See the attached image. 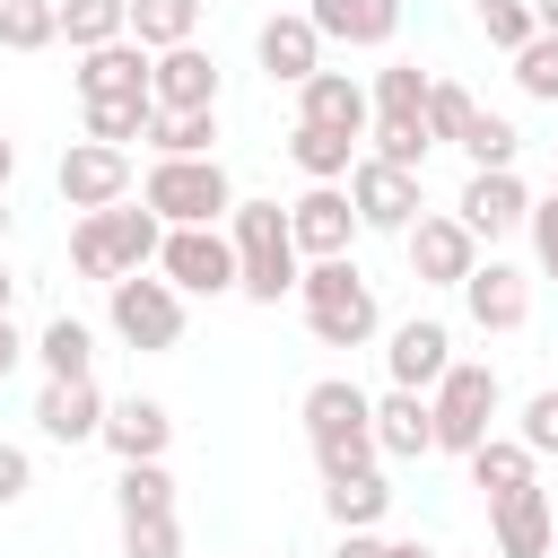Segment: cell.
<instances>
[{
  "label": "cell",
  "instance_id": "1",
  "mask_svg": "<svg viewBox=\"0 0 558 558\" xmlns=\"http://www.w3.org/2000/svg\"><path fill=\"white\" fill-rule=\"evenodd\" d=\"M296 418H305V445H314V471H323V480H349V471H375V462H384V453H375V401H366L349 375L305 384Z\"/></svg>",
  "mask_w": 558,
  "mask_h": 558
},
{
  "label": "cell",
  "instance_id": "2",
  "mask_svg": "<svg viewBox=\"0 0 558 558\" xmlns=\"http://www.w3.org/2000/svg\"><path fill=\"white\" fill-rule=\"evenodd\" d=\"M227 244H235V296H253V305L296 296L305 253H296V235H288V209H279V201H235V209H227Z\"/></svg>",
  "mask_w": 558,
  "mask_h": 558
},
{
  "label": "cell",
  "instance_id": "3",
  "mask_svg": "<svg viewBox=\"0 0 558 558\" xmlns=\"http://www.w3.org/2000/svg\"><path fill=\"white\" fill-rule=\"evenodd\" d=\"M296 305H305V331L323 340V349H366L375 331H384V314H375V288L357 279V262L340 253V262H305V279H296Z\"/></svg>",
  "mask_w": 558,
  "mask_h": 558
},
{
  "label": "cell",
  "instance_id": "4",
  "mask_svg": "<svg viewBox=\"0 0 558 558\" xmlns=\"http://www.w3.org/2000/svg\"><path fill=\"white\" fill-rule=\"evenodd\" d=\"M140 209H157L166 227H227L235 183H227L218 157H157L140 174Z\"/></svg>",
  "mask_w": 558,
  "mask_h": 558
},
{
  "label": "cell",
  "instance_id": "5",
  "mask_svg": "<svg viewBox=\"0 0 558 558\" xmlns=\"http://www.w3.org/2000/svg\"><path fill=\"white\" fill-rule=\"evenodd\" d=\"M105 323H113V340H122V349L166 357V349H183V288H174V279L131 270V279H113V288H105Z\"/></svg>",
  "mask_w": 558,
  "mask_h": 558
},
{
  "label": "cell",
  "instance_id": "6",
  "mask_svg": "<svg viewBox=\"0 0 558 558\" xmlns=\"http://www.w3.org/2000/svg\"><path fill=\"white\" fill-rule=\"evenodd\" d=\"M497 401H506L497 366H488V357H453V375L427 392V410H436V453H462V462H471V453L488 445Z\"/></svg>",
  "mask_w": 558,
  "mask_h": 558
},
{
  "label": "cell",
  "instance_id": "7",
  "mask_svg": "<svg viewBox=\"0 0 558 558\" xmlns=\"http://www.w3.org/2000/svg\"><path fill=\"white\" fill-rule=\"evenodd\" d=\"M52 183H61V209H78V218L122 209V201H131V148L70 140V148H61V166H52Z\"/></svg>",
  "mask_w": 558,
  "mask_h": 558
},
{
  "label": "cell",
  "instance_id": "8",
  "mask_svg": "<svg viewBox=\"0 0 558 558\" xmlns=\"http://www.w3.org/2000/svg\"><path fill=\"white\" fill-rule=\"evenodd\" d=\"M157 279H174L183 296H235V244H227V227H166Z\"/></svg>",
  "mask_w": 558,
  "mask_h": 558
},
{
  "label": "cell",
  "instance_id": "9",
  "mask_svg": "<svg viewBox=\"0 0 558 558\" xmlns=\"http://www.w3.org/2000/svg\"><path fill=\"white\" fill-rule=\"evenodd\" d=\"M401 244H410V270H418V288H462V279L480 270V235H471L453 209H418V227H410Z\"/></svg>",
  "mask_w": 558,
  "mask_h": 558
},
{
  "label": "cell",
  "instance_id": "10",
  "mask_svg": "<svg viewBox=\"0 0 558 558\" xmlns=\"http://www.w3.org/2000/svg\"><path fill=\"white\" fill-rule=\"evenodd\" d=\"M349 209H357V227H375V235H410V227H418V174H401V166H384V157H357V166H349Z\"/></svg>",
  "mask_w": 558,
  "mask_h": 558
},
{
  "label": "cell",
  "instance_id": "11",
  "mask_svg": "<svg viewBox=\"0 0 558 558\" xmlns=\"http://www.w3.org/2000/svg\"><path fill=\"white\" fill-rule=\"evenodd\" d=\"M288 235H296V253H305V262H340L366 227H357V209H349V192H340V183H305V192L288 201Z\"/></svg>",
  "mask_w": 558,
  "mask_h": 558
},
{
  "label": "cell",
  "instance_id": "12",
  "mask_svg": "<svg viewBox=\"0 0 558 558\" xmlns=\"http://www.w3.org/2000/svg\"><path fill=\"white\" fill-rule=\"evenodd\" d=\"M384 366H392V384H401V392H436V384L453 375V331H445L436 314H410V323H392Z\"/></svg>",
  "mask_w": 558,
  "mask_h": 558
},
{
  "label": "cell",
  "instance_id": "13",
  "mask_svg": "<svg viewBox=\"0 0 558 558\" xmlns=\"http://www.w3.org/2000/svg\"><path fill=\"white\" fill-rule=\"evenodd\" d=\"M148 96H157V113H218V61L201 44H174V52H157Z\"/></svg>",
  "mask_w": 558,
  "mask_h": 558
},
{
  "label": "cell",
  "instance_id": "14",
  "mask_svg": "<svg viewBox=\"0 0 558 558\" xmlns=\"http://www.w3.org/2000/svg\"><path fill=\"white\" fill-rule=\"evenodd\" d=\"M296 122H314V131H349V140H366L375 131V96L349 78V70H314L305 87H296Z\"/></svg>",
  "mask_w": 558,
  "mask_h": 558
},
{
  "label": "cell",
  "instance_id": "15",
  "mask_svg": "<svg viewBox=\"0 0 558 558\" xmlns=\"http://www.w3.org/2000/svg\"><path fill=\"white\" fill-rule=\"evenodd\" d=\"M453 218L471 227V235H514V227H532V192H523V174L506 166V174H471L462 183V201H453Z\"/></svg>",
  "mask_w": 558,
  "mask_h": 558
},
{
  "label": "cell",
  "instance_id": "16",
  "mask_svg": "<svg viewBox=\"0 0 558 558\" xmlns=\"http://www.w3.org/2000/svg\"><path fill=\"white\" fill-rule=\"evenodd\" d=\"M488 541H497V558H549V541H558V506H549V488H514V497H497V506H488Z\"/></svg>",
  "mask_w": 558,
  "mask_h": 558
},
{
  "label": "cell",
  "instance_id": "17",
  "mask_svg": "<svg viewBox=\"0 0 558 558\" xmlns=\"http://www.w3.org/2000/svg\"><path fill=\"white\" fill-rule=\"evenodd\" d=\"M305 17L323 44H349V52H384L401 35V0H305Z\"/></svg>",
  "mask_w": 558,
  "mask_h": 558
},
{
  "label": "cell",
  "instance_id": "18",
  "mask_svg": "<svg viewBox=\"0 0 558 558\" xmlns=\"http://www.w3.org/2000/svg\"><path fill=\"white\" fill-rule=\"evenodd\" d=\"M253 52H262V70H270L279 87H305V78L323 70V35H314V17H305V9H279V17H262Z\"/></svg>",
  "mask_w": 558,
  "mask_h": 558
},
{
  "label": "cell",
  "instance_id": "19",
  "mask_svg": "<svg viewBox=\"0 0 558 558\" xmlns=\"http://www.w3.org/2000/svg\"><path fill=\"white\" fill-rule=\"evenodd\" d=\"M462 305H471L480 331H523V323H532V279H523L514 262H480V270L462 279Z\"/></svg>",
  "mask_w": 558,
  "mask_h": 558
},
{
  "label": "cell",
  "instance_id": "20",
  "mask_svg": "<svg viewBox=\"0 0 558 558\" xmlns=\"http://www.w3.org/2000/svg\"><path fill=\"white\" fill-rule=\"evenodd\" d=\"M96 445H113V462H166V445H174V410L148 401V392H131V401L105 410V436H96Z\"/></svg>",
  "mask_w": 558,
  "mask_h": 558
},
{
  "label": "cell",
  "instance_id": "21",
  "mask_svg": "<svg viewBox=\"0 0 558 558\" xmlns=\"http://www.w3.org/2000/svg\"><path fill=\"white\" fill-rule=\"evenodd\" d=\"M105 410H113V401L96 392V375H87V384H44V392H35V427H44L52 445H96V436H105Z\"/></svg>",
  "mask_w": 558,
  "mask_h": 558
},
{
  "label": "cell",
  "instance_id": "22",
  "mask_svg": "<svg viewBox=\"0 0 558 558\" xmlns=\"http://www.w3.org/2000/svg\"><path fill=\"white\" fill-rule=\"evenodd\" d=\"M148 70H157V52H140L131 35H122V44H105V52H78V105L148 96Z\"/></svg>",
  "mask_w": 558,
  "mask_h": 558
},
{
  "label": "cell",
  "instance_id": "23",
  "mask_svg": "<svg viewBox=\"0 0 558 558\" xmlns=\"http://www.w3.org/2000/svg\"><path fill=\"white\" fill-rule=\"evenodd\" d=\"M375 453L384 462H418V453H436V410H427V392H384L375 401Z\"/></svg>",
  "mask_w": 558,
  "mask_h": 558
},
{
  "label": "cell",
  "instance_id": "24",
  "mask_svg": "<svg viewBox=\"0 0 558 558\" xmlns=\"http://www.w3.org/2000/svg\"><path fill=\"white\" fill-rule=\"evenodd\" d=\"M35 357H44V384H87V375H96V331H87L78 314H52V323L35 331Z\"/></svg>",
  "mask_w": 558,
  "mask_h": 558
},
{
  "label": "cell",
  "instance_id": "25",
  "mask_svg": "<svg viewBox=\"0 0 558 558\" xmlns=\"http://www.w3.org/2000/svg\"><path fill=\"white\" fill-rule=\"evenodd\" d=\"M532 462H541V453H532L523 436H488V445L471 453V488H488V506H497V497H514V488H541V480H532Z\"/></svg>",
  "mask_w": 558,
  "mask_h": 558
},
{
  "label": "cell",
  "instance_id": "26",
  "mask_svg": "<svg viewBox=\"0 0 558 558\" xmlns=\"http://www.w3.org/2000/svg\"><path fill=\"white\" fill-rule=\"evenodd\" d=\"M384 506H392L384 471H349V480H323V514H331L340 532H375V523H384Z\"/></svg>",
  "mask_w": 558,
  "mask_h": 558
},
{
  "label": "cell",
  "instance_id": "27",
  "mask_svg": "<svg viewBox=\"0 0 558 558\" xmlns=\"http://www.w3.org/2000/svg\"><path fill=\"white\" fill-rule=\"evenodd\" d=\"M131 35V0H61V44L70 52H105Z\"/></svg>",
  "mask_w": 558,
  "mask_h": 558
},
{
  "label": "cell",
  "instance_id": "28",
  "mask_svg": "<svg viewBox=\"0 0 558 558\" xmlns=\"http://www.w3.org/2000/svg\"><path fill=\"white\" fill-rule=\"evenodd\" d=\"M201 35V0H131V44L140 52H174Z\"/></svg>",
  "mask_w": 558,
  "mask_h": 558
},
{
  "label": "cell",
  "instance_id": "29",
  "mask_svg": "<svg viewBox=\"0 0 558 558\" xmlns=\"http://www.w3.org/2000/svg\"><path fill=\"white\" fill-rule=\"evenodd\" d=\"M427 87H436V78H427L418 61H384L375 87H366V96H375V122H427Z\"/></svg>",
  "mask_w": 558,
  "mask_h": 558
},
{
  "label": "cell",
  "instance_id": "30",
  "mask_svg": "<svg viewBox=\"0 0 558 558\" xmlns=\"http://www.w3.org/2000/svg\"><path fill=\"white\" fill-rule=\"evenodd\" d=\"M288 157H296L305 183H340V174L357 166V140H349V131H314V122H296V131H288Z\"/></svg>",
  "mask_w": 558,
  "mask_h": 558
},
{
  "label": "cell",
  "instance_id": "31",
  "mask_svg": "<svg viewBox=\"0 0 558 558\" xmlns=\"http://www.w3.org/2000/svg\"><path fill=\"white\" fill-rule=\"evenodd\" d=\"M105 235H113L122 279H131V270H148V262L166 253V218H157V209H131V201H122V209H105Z\"/></svg>",
  "mask_w": 558,
  "mask_h": 558
},
{
  "label": "cell",
  "instance_id": "32",
  "mask_svg": "<svg viewBox=\"0 0 558 558\" xmlns=\"http://www.w3.org/2000/svg\"><path fill=\"white\" fill-rule=\"evenodd\" d=\"M462 157H471V174H506V166L523 157V131H514L506 113H488V105H480V122L462 131Z\"/></svg>",
  "mask_w": 558,
  "mask_h": 558
},
{
  "label": "cell",
  "instance_id": "33",
  "mask_svg": "<svg viewBox=\"0 0 558 558\" xmlns=\"http://www.w3.org/2000/svg\"><path fill=\"white\" fill-rule=\"evenodd\" d=\"M113 514H174V471H166V462H122Z\"/></svg>",
  "mask_w": 558,
  "mask_h": 558
},
{
  "label": "cell",
  "instance_id": "34",
  "mask_svg": "<svg viewBox=\"0 0 558 558\" xmlns=\"http://www.w3.org/2000/svg\"><path fill=\"white\" fill-rule=\"evenodd\" d=\"M61 44V0H9L0 9V52H44Z\"/></svg>",
  "mask_w": 558,
  "mask_h": 558
},
{
  "label": "cell",
  "instance_id": "35",
  "mask_svg": "<svg viewBox=\"0 0 558 558\" xmlns=\"http://www.w3.org/2000/svg\"><path fill=\"white\" fill-rule=\"evenodd\" d=\"M471 122H480V96L453 87V78H436V87H427V140H436V148H462Z\"/></svg>",
  "mask_w": 558,
  "mask_h": 558
},
{
  "label": "cell",
  "instance_id": "36",
  "mask_svg": "<svg viewBox=\"0 0 558 558\" xmlns=\"http://www.w3.org/2000/svg\"><path fill=\"white\" fill-rule=\"evenodd\" d=\"M148 122H157V96H113V105H87V140H105V148L148 140Z\"/></svg>",
  "mask_w": 558,
  "mask_h": 558
},
{
  "label": "cell",
  "instance_id": "37",
  "mask_svg": "<svg viewBox=\"0 0 558 558\" xmlns=\"http://www.w3.org/2000/svg\"><path fill=\"white\" fill-rule=\"evenodd\" d=\"M209 140H218V113H157L148 122V148L157 157H218Z\"/></svg>",
  "mask_w": 558,
  "mask_h": 558
},
{
  "label": "cell",
  "instance_id": "38",
  "mask_svg": "<svg viewBox=\"0 0 558 558\" xmlns=\"http://www.w3.org/2000/svg\"><path fill=\"white\" fill-rule=\"evenodd\" d=\"M427 148H436L427 122H375V131H366V157H384V166H401V174H418Z\"/></svg>",
  "mask_w": 558,
  "mask_h": 558
},
{
  "label": "cell",
  "instance_id": "39",
  "mask_svg": "<svg viewBox=\"0 0 558 558\" xmlns=\"http://www.w3.org/2000/svg\"><path fill=\"white\" fill-rule=\"evenodd\" d=\"M70 270H78V279H105V288L122 279V262H113V235H105V209L70 227Z\"/></svg>",
  "mask_w": 558,
  "mask_h": 558
},
{
  "label": "cell",
  "instance_id": "40",
  "mask_svg": "<svg viewBox=\"0 0 558 558\" xmlns=\"http://www.w3.org/2000/svg\"><path fill=\"white\" fill-rule=\"evenodd\" d=\"M480 35H488V44L514 61V52L541 35V17H532V0H480Z\"/></svg>",
  "mask_w": 558,
  "mask_h": 558
},
{
  "label": "cell",
  "instance_id": "41",
  "mask_svg": "<svg viewBox=\"0 0 558 558\" xmlns=\"http://www.w3.org/2000/svg\"><path fill=\"white\" fill-rule=\"evenodd\" d=\"M122 558H183V523L174 514H122Z\"/></svg>",
  "mask_w": 558,
  "mask_h": 558
},
{
  "label": "cell",
  "instance_id": "42",
  "mask_svg": "<svg viewBox=\"0 0 558 558\" xmlns=\"http://www.w3.org/2000/svg\"><path fill=\"white\" fill-rule=\"evenodd\" d=\"M514 87H523L532 105H558V35H532V44L514 52Z\"/></svg>",
  "mask_w": 558,
  "mask_h": 558
},
{
  "label": "cell",
  "instance_id": "43",
  "mask_svg": "<svg viewBox=\"0 0 558 558\" xmlns=\"http://www.w3.org/2000/svg\"><path fill=\"white\" fill-rule=\"evenodd\" d=\"M514 436H523L532 453H558V384H541V392L523 401V418H514Z\"/></svg>",
  "mask_w": 558,
  "mask_h": 558
},
{
  "label": "cell",
  "instance_id": "44",
  "mask_svg": "<svg viewBox=\"0 0 558 558\" xmlns=\"http://www.w3.org/2000/svg\"><path fill=\"white\" fill-rule=\"evenodd\" d=\"M532 253H541V270L558 279V192H549V201H532Z\"/></svg>",
  "mask_w": 558,
  "mask_h": 558
},
{
  "label": "cell",
  "instance_id": "45",
  "mask_svg": "<svg viewBox=\"0 0 558 558\" xmlns=\"http://www.w3.org/2000/svg\"><path fill=\"white\" fill-rule=\"evenodd\" d=\"M35 488V462H26V445H0V506H17Z\"/></svg>",
  "mask_w": 558,
  "mask_h": 558
},
{
  "label": "cell",
  "instance_id": "46",
  "mask_svg": "<svg viewBox=\"0 0 558 558\" xmlns=\"http://www.w3.org/2000/svg\"><path fill=\"white\" fill-rule=\"evenodd\" d=\"M17 357H35V340H26V331H17V323H0V384H9V375H17Z\"/></svg>",
  "mask_w": 558,
  "mask_h": 558
},
{
  "label": "cell",
  "instance_id": "47",
  "mask_svg": "<svg viewBox=\"0 0 558 558\" xmlns=\"http://www.w3.org/2000/svg\"><path fill=\"white\" fill-rule=\"evenodd\" d=\"M331 558H384V532H340Z\"/></svg>",
  "mask_w": 558,
  "mask_h": 558
},
{
  "label": "cell",
  "instance_id": "48",
  "mask_svg": "<svg viewBox=\"0 0 558 558\" xmlns=\"http://www.w3.org/2000/svg\"><path fill=\"white\" fill-rule=\"evenodd\" d=\"M384 558H436L427 541H384Z\"/></svg>",
  "mask_w": 558,
  "mask_h": 558
},
{
  "label": "cell",
  "instance_id": "49",
  "mask_svg": "<svg viewBox=\"0 0 558 558\" xmlns=\"http://www.w3.org/2000/svg\"><path fill=\"white\" fill-rule=\"evenodd\" d=\"M9 174H17V140L0 131V192H9Z\"/></svg>",
  "mask_w": 558,
  "mask_h": 558
},
{
  "label": "cell",
  "instance_id": "50",
  "mask_svg": "<svg viewBox=\"0 0 558 558\" xmlns=\"http://www.w3.org/2000/svg\"><path fill=\"white\" fill-rule=\"evenodd\" d=\"M9 305H17V279H9V262H0V323H9Z\"/></svg>",
  "mask_w": 558,
  "mask_h": 558
},
{
  "label": "cell",
  "instance_id": "51",
  "mask_svg": "<svg viewBox=\"0 0 558 558\" xmlns=\"http://www.w3.org/2000/svg\"><path fill=\"white\" fill-rule=\"evenodd\" d=\"M532 17H541V35H558V0H532Z\"/></svg>",
  "mask_w": 558,
  "mask_h": 558
},
{
  "label": "cell",
  "instance_id": "52",
  "mask_svg": "<svg viewBox=\"0 0 558 558\" xmlns=\"http://www.w3.org/2000/svg\"><path fill=\"white\" fill-rule=\"evenodd\" d=\"M0 244H9V192H0Z\"/></svg>",
  "mask_w": 558,
  "mask_h": 558
},
{
  "label": "cell",
  "instance_id": "53",
  "mask_svg": "<svg viewBox=\"0 0 558 558\" xmlns=\"http://www.w3.org/2000/svg\"><path fill=\"white\" fill-rule=\"evenodd\" d=\"M549 192H558V183H549Z\"/></svg>",
  "mask_w": 558,
  "mask_h": 558
},
{
  "label": "cell",
  "instance_id": "54",
  "mask_svg": "<svg viewBox=\"0 0 558 558\" xmlns=\"http://www.w3.org/2000/svg\"><path fill=\"white\" fill-rule=\"evenodd\" d=\"M0 9H9V0H0Z\"/></svg>",
  "mask_w": 558,
  "mask_h": 558
}]
</instances>
